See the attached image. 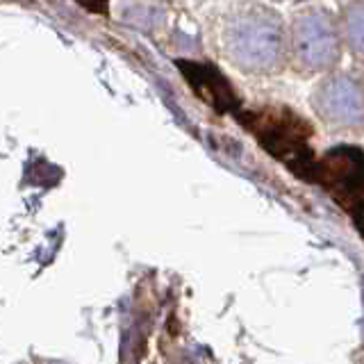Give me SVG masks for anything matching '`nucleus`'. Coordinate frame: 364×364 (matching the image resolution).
Here are the masks:
<instances>
[{
    "instance_id": "nucleus-1",
    "label": "nucleus",
    "mask_w": 364,
    "mask_h": 364,
    "mask_svg": "<svg viewBox=\"0 0 364 364\" xmlns=\"http://www.w3.org/2000/svg\"><path fill=\"white\" fill-rule=\"evenodd\" d=\"M237 121L253 132L264 151L287 166L296 178L312 182L316 157L312 148V125L289 107L242 109Z\"/></svg>"
},
{
    "instance_id": "nucleus-2",
    "label": "nucleus",
    "mask_w": 364,
    "mask_h": 364,
    "mask_svg": "<svg viewBox=\"0 0 364 364\" xmlns=\"http://www.w3.org/2000/svg\"><path fill=\"white\" fill-rule=\"evenodd\" d=\"M314 185L323 187L326 193L344 210L358 230L362 221V185H364V157L358 146L339 144L316 159Z\"/></svg>"
},
{
    "instance_id": "nucleus-3",
    "label": "nucleus",
    "mask_w": 364,
    "mask_h": 364,
    "mask_svg": "<svg viewBox=\"0 0 364 364\" xmlns=\"http://www.w3.org/2000/svg\"><path fill=\"white\" fill-rule=\"evenodd\" d=\"M176 64L182 71V77L191 85V89L196 91V96L200 100L212 105L219 114H235V119L242 114V100L235 96L230 82L214 66L189 62V60L187 62L178 60Z\"/></svg>"
}]
</instances>
